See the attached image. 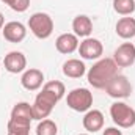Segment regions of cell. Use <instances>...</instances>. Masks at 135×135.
<instances>
[{
  "label": "cell",
  "instance_id": "obj_1",
  "mask_svg": "<svg viewBox=\"0 0 135 135\" xmlns=\"http://www.w3.org/2000/svg\"><path fill=\"white\" fill-rule=\"evenodd\" d=\"M116 74H118V66L113 61V58H102L98 63H94L93 68H90L86 77H88V83L93 88L102 90Z\"/></svg>",
  "mask_w": 135,
  "mask_h": 135
},
{
  "label": "cell",
  "instance_id": "obj_2",
  "mask_svg": "<svg viewBox=\"0 0 135 135\" xmlns=\"http://www.w3.org/2000/svg\"><path fill=\"white\" fill-rule=\"evenodd\" d=\"M28 27L38 39H47L54 32V21L47 13H35L28 19Z\"/></svg>",
  "mask_w": 135,
  "mask_h": 135
},
{
  "label": "cell",
  "instance_id": "obj_3",
  "mask_svg": "<svg viewBox=\"0 0 135 135\" xmlns=\"http://www.w3.org/2000/svg\"><path fill=\"white\" fill-rule=\"evenodd\" d=\"M110 115H112L113 123L118 127L129 129V127H132L135 124V110L131 105L124 104V102H115V104H112Z\"/></svg>",
  "mask_w": 135,
  "mask_h": 135
},
{
  "label": "cell",
  "instance_id": "obj_4",
  "mask_svg": "<svg viewBox=\"0 0 135 135\" xmlns=\"http://www.w3.org/2000/svg\"><path fill=\"white\" fill-rule=\"evenodd\" d=\"M66 104L74 112H88L93 105V93L88 88H74L68 93Z\"/></svg>",
  "mask_w": 135,
  "mask_h": 135
},
{
  "label": "cell",
  "instance_id": "obj_5",
  "mask_svg": "<svg viewBox=\"0 0 135 135\" xmlns=\"http://www.w3.org/2000/svg\"><path fill=\"white\" fill-rule=\"evenodd\" d=\"M57 102H58V99L54 94H50L49 91H46V90L38 93L33 105H32V108H33V119H39V121L46 119L52 113V110L57 105Z\"/></svg>",
  "mask_w": 135,
  "mask_h": 135
},
{
  "label": "cell",
  "instance_id": "obj_6",
  "mask_svg": "<svg viewBox=\"0 0 135 135\" xmlns=\"http://www.w3.org/2000/svg\"><path fill=\"white\" fill-rule=\"evenodd\" d=\"M105 91L110 98L115 99H124L129 98L132 94V85L129 82V79L123 74H116L105 86Z\"/></svg>",
  "mask_w": 135,
  "mask_h": 135
},
{
  "label": "cell",
  "instance_id": "obj_7",
  "mask_svg": "<svg viewBox=\"0 0 135 135\" xmlns=\"http://www.w3.org/2000/svg\"><path fill=\"white\" fill-rule=\"evenodd\" d=\"M77 50H79L80 57L85 60H98V58H101L102 52H104V46L96 38H85L79 44Z\"/></svg>",
  "mask_w": 135,
  "mask_h": 135
},
{
  "label": "cell",
  "instance_id": "obj_8",
  "mask_svg": "<svg viewBox=\"0 0 135 135\" xmlns=\"http://www.w3.org/2000/svg\"><path fill=\"white\" fill-rule=\"evenodd\" d=\"M113 61L118 68H129L135 63V46L132 42H123L113 54Z\"/></svg>",
  "mask_w": 135,
  "mask_h": 135
},
{
  "label": "cell",
  "instance_id": "obj_9",
  "mask_svg": "<svg viewBox=\"0 0 135 135\" xmlns=\"http://www.w3.org/2000/svg\"><path fill=\"white\" fill-rule=\"evenodd\" d=\"M3 65L5 69L11 74H19L22 72L25 68H27V58L22 52H17V50H13L9 54L5 55L3 58Z\"/></svg>",
  "mask_w": 135,
  "mask_h": 135
},
{
  "label": "cell",
  "instance_id": "obj_10",
  "mask_svg": "<svg viewBox=\"0 0 135 135\" xmlns=\"http://www.w3.org/2000/svg\"><path fill=\"white\" fill-rule=\"evenodd\" d=\"M3 38L9 42H21L25 39L27 36V28L24 24L17 22V21H11L8 24H5V27L2 28Z\"/></svg>",
  "mask_w": 135,
  "mask_h": 135
},
{
  "label": "cell",
  "instance_id": "obj_11",
  "mask_svg": "<svg viewBox=\"0 0 135 135\" xmlns=\"http://www.w3.org/2000/svg\"><path fill=\"white\" fill-rule=\"evenodd\" d=\"M21 83L25 90L28 91H36L42 86L44 83V74L42 71L32 68V69H27L24 74H22V79H21Z\"/></svg>",
  "mask_w": 135,
  "mask_h": 135
},
{
  "label": "cell",
  "instance_id": "obj_12",
  "mask_svg": "<svg viewBox=\"0 0 135 135\" xmlns=\"http://www.w3.org/2000/svg\"><path fill=\"white\" fill-rule=\"evenodd\" d=\"M55 47L60 54H72L79 49V36H75L74 33H63L60 35L55 41Z\"/></svg>",
  "mask_w": 135,
  "mask_h": 135
},
{
  "label": "cell",
  "instance_id": "obj_13",
  "mask_svg": "<svg viewBox=\"0 0 135 135\" xmlns=\"http://www.w3.org/2000/svg\"><path fill=\"white\" fill-rule=\"evenodd\" d=\"M83 127L88 132H98L104 127V115L101 110H88L83 116Z\"/></svg>",
  "mask_w": 135,
  "mask_h": 135
},
{
  "label": "cell",
  "instance_id": "obj_14",
  "mask_svg": "<svg viewBox=\"0 0 135 135\" xmlns=\"http://www.w3.org/2000/svg\"><path fill=\"white\" fill-rule=\"evenodd\" d=\"M72 30L75 36H82V38H90V35L93 32V22L88 16L85 14H79L74 17L72 21Z\"/></svg>",
  "mask_w": 135,
  "mask_h": 135
},
{
  "label": "cell",
  "instance_id": "obj_15",
  "mask_svg": "<svg viewBox=\"0 0 135 135\" xmlns=\"http://www.w3.org/2000/svg\"><path fill=\"white\" fill-rule=\"evenodd\" d=\"M85 71H86L85 63L77 60V58H71L63 63V74L71 79H80L85 74Z\"/></svg>",
  "mask_w": 135,
  "mask_h": 135
},
{
  "label": "cell",
  "instance_id": "obj_16",
  "mask_svg": "<svg viewBox=\"0 0 135 135\" xmlns=\"http://www.w3.org/2000/svg\"><path fill=\"white\" fill-rule=\"evenodd\" d=\"M116 35L123 39H131L135 36V19L134 17H121L116 22Z\"/></svg>",
  "mask_w": 135,
  "mask_h": 135
},
{
  "label": "cell",
  "instance_id": "obj_17",
  "mask_svg": "<svg viewBox=\"0 0 135 135\" xmlns=\"http://www.w3.org/2000/svg\"><path fill=\"white\" fill-rule=\"evenodd\" d=\"M11 118L19 119V121H25V123H32V119H33L32 105L28 102H17L11 110Z\"/></svg>",
  "mask_w": 135,
  "mask_h": 135
},
{
  "label": "cell",
  "instance_id": "obj_18",
  "mask_svg": "<svg viewBox=\"0 0 135 135\" xmlns=\"http://www.w3.org/2000/svg\"><path fill=\"white\" fill-rule=\"evenodd\" d=\"M8 134H16V135L30 134V123L9 118V121H8Z\"/></svg>",
  "mask_w": 135,
  "mask_h": 135
},
{
  "label": "cell",
  "instance_id": "obj_19",
  "mask_svg": "<svg viewBox=\"0 0 135 135\" xmlns=\"http://www.w3.org/2000/svg\"><path fill=\"white\" fill-rule=\"evenodd\" d=\"M113 9L121 16H129L135 11V0H113Z\"/></svg>",
  "mask_w": 135,
  "mask_h": 135
},
{
  "label": "cell",
  "instance_id": "obj_20",
  "mask_svg": "<svg viewBox=\"0 0 135 135\" xmlns=\"http://www.w3.org/2000/svg\"><path fill=\"white\" fill-rule=\"evenodd\" d=\"M58 134V127L55 124V121L52 119H41L36 126V135H57Z\"/></svg>",
  "mask_w": 135,
  "mask_h": 135
},
{
  "label": "cell",
  "instance_id": "obj_21",
  "mask_svg": "<svg viewBox=\"0 0 135 135\" xmlns=\"http://www.w3.org/2000/svg\"><path fill=\"white\" fill-rule=\"evenodd\" d=\"M42 90H46V91H49L50 94H54L58 101H60V99L65 96V93H66L65 83H63V82H60V80H50V82L44 83Z\"/></svg>",
  "mask_w": 135,
  "mask_h": 135
},
{
  "label": "cell",
  "instance_id": "obj_22",
  "mask_svg": "<svg viewBox=\"0 0 135 135\" xmlns=\"http://www.w3.org/2000/svg\"><path fill=\"white\" fill-rule=\"evenodd\" d=\"M28 6H30V0H14V2L9 5V8H11L13 11H17V13L27 11Z\"/></svg>",
  "mask_w": 135,
  "mask_h": 135
},
{
  "label": "cell",
  "instance_id": "obj_23",
  "mask_svg": "<svg viewBox=\"0 0 135 135\" xmlns=\"http://www.w3.org/2000/svg\"><path fill=\"white\" fill-rule=\"evenodd\" d=\"M102 135H123V134H121V131H118L116 127H107Z\"/></svg>",
  "mask_w": 135,
  "mask_h": 135
},
{
  "label": "cell",
  "instance_id": "obj_24",
  "mask_svg": "<svg viewBox=\"0 0 135 135\" xmlns=\"http://www.w3.org/2000/svg\"><path fill=\"white\" fill-rule=\"evenodd\" d=\"M5 27V16L0 13V28H3Z\"/></svg>",
  "mask_w": 135,
  "mask_h": 135
},
{
  "label": "cell",
  "instance_id": "obj_25",
  "mask_svg": "<svg viewBox=\"0 0 135 135\" xmlns=\"http://www.w3.org/2000/svg\"><path fill=\"white\" fill-rule=\"evenodd\" d=\"M2 2H3V3H6V5H8V6H9V5H11V3H13V2H14V0H2Z\"/></svg>",
  "mask_w": 135,
  "mask_h": 135
},
{
  "label": "cell",
  "instance_id": "obj_26",
  "mask_svg": "<svg viewBox=\"0 0 135 135\" xmlns=\"http://www.w3.org/2000/svg\"><path fill=\"white\" fill-rule=\"evenodd\" d=\"M8 135H16V134H8ZM25 135H30V134H25Z\"/></svg>",
  "mask_w": 135,
  "mask_h": 135
},
{
  "label": "cell",
  "instance_id": "obj_27",
  "mask_svg": "<svg viewBox=\"0 0 135 135\" xmlns=\"http://www.w3.org/2000/svg\"><path fill=\"white\" fill-rule=\"evenodd\" d=\"M79 135H88V134H79Z\"/></svg>",
  "mask_w": 135,
  "mask_h": 135
}]
</instances>
